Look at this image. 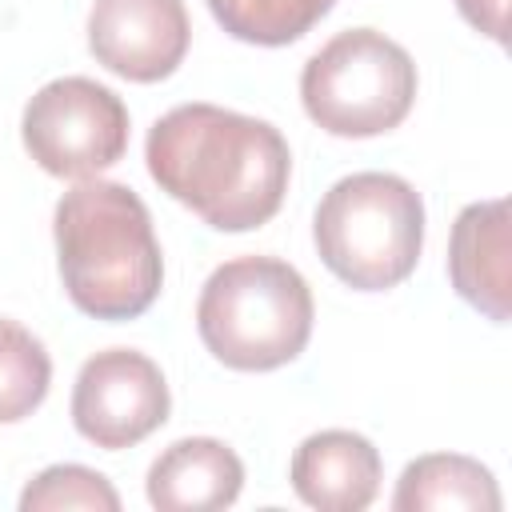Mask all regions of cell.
<instances>
[{
    "label": "cell",
    "mask_w": 512,
    "mask_h": 512,
    "mask_svg": "<svg viewBox=\"0 0 512 512\" xmlns=\"http://www.w3.org/2000/svg\"><path fill=\"white\" fill-rule=\"evenodd\" d=\"M144 160L160 192L216 232L268 224L292 176V152L280 128L220 104H176L164 112L148 128Z\"/></svg>",
    "instance_id": "1"
},
{
    "label": "cell",
    "mask_w": 512,
    "mask_h": 512,
    "mask_svg": "<svg viewBox=\"0 0 512 512\" xmlns=\"http://www.w3.org/2000/svg\"><path fill=\"white\" fill-rule=\"evenodd\" d=\"M56 264L68 300L96 320L144 316L164 284V256L148 204L116 180H80L52 212Z\"/></svg>",
    "instance_id": "2"
},
{
    "label": "cell",
    "mask_w": 512,
    "mask_h": 512,
    "mask_svg": "<svg viewBox=\"0 0 512 512\" xmlns=\"http://www.w3.org/2000/svg\"><path fill=\"white\" fill-rule=\"evenodd\" d=\"M316 304L308 280L276 256L224 260L200 288L196 332L204 348L236 372L292 364L312 336Z\"/></svg>",
    "instance_id": "3"
},
{
    "label": "cell",
    "mask_w": 512,
    "mask_h": 512,
    "mask_svg": "<svg viewBox=\"0 0 512 512\" xmlns=\"http://www.w3.org/2000/svg\"><path fill=\"white\" fill-rule=\"evenodd\" d=\"M312 240L336 280L356 292H388L416 272L424 200L396 172H352L316 204Z\"/></svg>",
    "instance_id": "4"
},
{
    "label": "cell",
    "mask_w": 512,
    "mask_h": 512,
    "mask_svg": "<svg viewBox=\"0 0 512 512\" xmlns=\"http://www.w3.org/2000/svg\"><path fill=\"white\" fill-rule=\"evenodd\" d=\"M416 64L376 28L336 32L300 72V100L316 128L344 140L384 136L416 104Z\"/></svg>",
    "instance_id": "5"
},
{
    "label": "cell",
    "mask_w": 512,
    "mask_h": 512,
    "mask_svg": "<svg viewBox=\"0 0 512 512\" xmlns=\"http://www.w3.org/2000/svg\"><path fill=\"white\" fill-rule=\"evenodd\" d=\"M20 136L48 176L88 180L128 152V108L108 84L60 76L24 104Z\"/></svg>",
    "instance_id": "6"
},
{
    "label": "cell",
    "mask_w": 512,
    "mask_h": 512,
    "mask_svg": "<svg viewBox=\"0 0 512 512\" xmlns=\"http://www.w3.org/2000/svg\"><path fill=\"white\" fill-rule=\"evenodd\" d=\"M168 412V380L160 364L136 348H104L88 356L76 372L72 424L88 444L104 452L148 440L168 420Z\"/></svg>",
    "instance_id": "7"
},
{
    "label": "cell",
    "mask_w": 512,
    "mask_h": 512,
    "mask_svg": "<svg viewBox=\"0 0 512 512\" xmlns=\"http://www.w3.org/2000/svg\"><path fill=\"white\" fill-rule=\"evenodd\" d=\"M188 40L184 0H96L88 12V52L132 84L172 76L188 56Z\"/></svg>",
    "instance_id": "8"
},
{
    "label": "cell",
    "mask_w": 512,
    "mask_h": 512,
    "mask_svg": "<svg viewBox=\"0 0 512 512\" xmlns=\"http://www.w3.org/2000/svg\"><path fill=\"white\" fill-rule=\"evenodd\" d=\"M448 280L464 304H472L492 324L512 316V216L508 200L468 204L448 240Z\"/></svg>",
    "instance_id": "9"
},
{
    "label": "cell",
    "mask_w": 512,
    "mask_h": 512,
    "mask_svg": "<svg viewBox=\"0 0 512 512\" xmlns=\"http://www.w3.org/2000/svg\"><path fill=\"white\" fill-rule=\"evenodd\" d=\"M380 452L352 428H324L300 440L288 464L292 492L320 512H360L380 492Z\"/></svg>",
    "instance_id": "10"
},
{
    "label": "cell",
    "mask_w": 512,
    "mask_h": 512,
    "mask_svg": "<svg viewBox=\"0 0 512 512\" xmlns=\"http://www.w3.org/2000/svg\"><path fill=\"white\" fill-rule=\"evenodd\" d=\"M240 488L244 464L216 436H184L168 444L144 480L148 504L160 512H216L236 504Z\"/></svg>",
    "instance_id": "11"
},
{
    "label": "cell",
    "mask_w": 512,
    "mask_h": 512,
    "mask_svg": "<svg viewBox=\"0 0 512 512\" xmlns=\"http://www.w3.org/2000/svg\"><path fill=\"white\" fill-rule=\"evenodd\" d=\"M396 512H500L496 476L460 452H428L404 464L396 492Z\"/></svg>",
    "instance_id": "12"
},
{
    "label": "cell",
    "mask_w": 512,
    "mask_h": 512,
    "mask_svg": "<svg viewBox=\"0 0 512 512\" xmlns=\"http://www.w3.org/2000/svg\"><path fill=\"white\" fill-rule=\"evenodd\" d=\"M212 20L244 44L280 48L320 24L336 0H204Z\"/></svg>",
    "instance_id": "13"
},
{
    "label": "cell",
    "mask_w": 512,
    "mask_h": 512,
    "mask_svg": "<svg viewBox=\"0 0 512 512\" xmlns=\"http://www.w3.org/2000/svg\"><path fill=\"white\" fill-rule=\"evenodd\" d=\"M52 384V356L40 336L0 316V424L32 416Z\"/></svg>",
    "instance_id": "14"
},
{
    "label": "cell",
    "mask_w": 512,
    "mask_h": 512,
    "mask_svg": "<svg viewBox=\"0 0 512 512\" xmlns=\"http://www.w3.org/2000/svg\"><path fill=\"white\" fill-rule=\"evenodd\" d=\"M120 512V492L112 480L84 464H52L40 476H32L20 492V512Z\"/></svg>",
    "instance_id": "15"
},
{
    "label": "cell",
    "mask_w": 512,
    "mask_h": 512,
    "mask_svg": "<svg viewBox=\"0 0 512 512\" xmlns=\"http://www.w3.org/2000/svg\"><path fill=\"white\" fill-rule=\"evenodd\" d=\"M456 8L488 40H496V44L508 40V0H456Z\"/></svg>",
    "instance_id": "16"
}]
</instances>
